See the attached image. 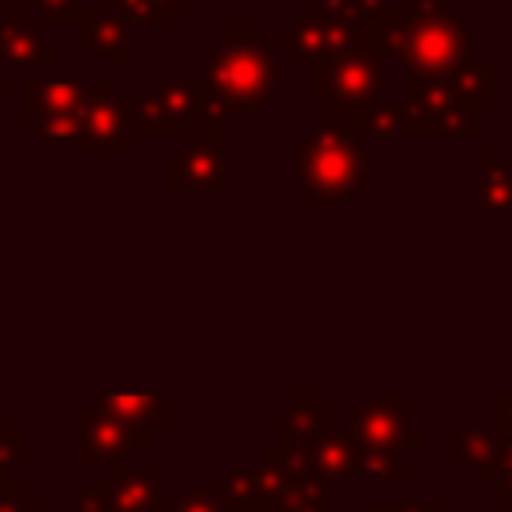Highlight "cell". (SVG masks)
<instances>
[{
  "label": "cell",
  "instance_id": "cell-1",
  "mask_svg": "<svg viewBox=\"0 0 512 512\" xmlns=\"http://www.w3.org/2000/svg\"><path fill=\"white\" fill-rule=\"evenodd\" d=\"M300 172L316 200H344L364 184V156L356 140L320 124V132L300 148Z\"/></svg>",
  "mask_w": 512,
  "mask_h": 512
},
{
  "label": "cell",
  "instance_id": "cell-2",
  "mask_svg": "<svg viewBox=\"0 0 512 512\" xmlns=\"http://www.w3.org/2000/svg\"><path fill=\"white\" fill-rule=\"evenodd\" d=\"M412 8H420L424 16H416L408 28L396 32V48L400 56L412 64V72L428 76V72H448L464 60L468 52V32L452 12L432 8L428 0H412Z\"/></svg>",
  "mask_w": 512,
  "mask_h": 512
},
{
  "label": "cell",
  "instance_id": "cell-3",
  "mask_svg": "<svg viewBox=\"0 0 512 512\" xmlns=\"http://www.w3.org/2000/svg\"><path fill=\"white\" fill-rule=\"evenodd\" d=\"M212 84H216V92H220L224 104L252 108V104H260L272 92V60H268V52L260 44L236 36L224 48V56H216Z\"/></svg>",
  "mask_w": 512,
  "mask_h": 512
},
{
  "label": "cell",
  "instance_id": "cell-4",
  "mask_svg": "<svg viewBox=\"0 0 512 512\" xmlns=\"http://www.w3.org/2000/svg\"><path fill=\"white\" fill-rule=\"evenodd\" d=\"M384 88V76L372 56H352V60H324L316 68V92L340 104H368Z\"/></svg>",
  "mask_w": 512,
  "mask_h": 512
},
{
  "label": "cell",
  "instance_id": "cell-5",
  "mask_svg": "<svg viewBox=\"0 0 512 512\" xmlns=\"http://www.w3.org/2000/svg\"><path fill=\"white\" fill-rule=\"evenodd\" d=\"M284 40H292L300 52H336L348 44V36L332 24H316L308 12L296 20V28H284Z\"/></svg>",
  "mask_w": 512,
  "mask_h": 512
},
{
  "label": "cell",
  "instance_id": "cell-6",
  "mask_svg": "<svg viewBox=\"0 0 512 512\" xmlns=\"http://www.w3.org/2000/svg\"><path fill=\"white\" fill-rule=\"evenodd\" d=\"M476 176H480L484 204H508L512 200V172H508V164H500L496 156H484Z\"/></svg>",
  "mask_w": 512,
  "mask_h": 512
}]
</instances>
